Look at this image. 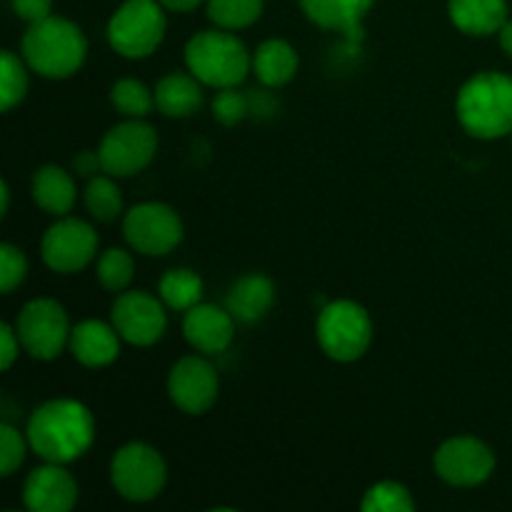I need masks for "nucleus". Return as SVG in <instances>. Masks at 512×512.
<instances>
[{
    "label": "nucleus",
    "instance_id": "obj_37",
    "mask_svg": "<svg viewBox=\"0 0 512 512\" xmlns=\"http://www.w3.org/2000/svg\"><path fill=\"white\" fill-rule=\"evenodd\" d=\"M168 10H178V13H185V10H193L198 8L203 0H160Z\"/></svg>",
    "mask_w": 512,
    "mask_h": 512
},
{
    "label": "nucleus",
    "instance_id": "obj_5",
    "mask_svg": "<svg viewBox=\"0 0 512 512\" xmlns=\"http://www.w3.org/2000/svg\"><path fill=\"white\" fill-rule=\"evenodd\" d=\"M165 5L160 0H128L108 23V40L123 58H148L165 35Z\"/></svg>",
    "mask_w": 512,
    "mask_h": 512
},
{
    "label": "nucleus",
    "instance_id": "obj_16",
    "mask_svg": "<svg viewBox=\"0 0 512 512\" xmlns=\"http://www.w3.org/2000/svg\"><path fill=\"white\" fill-rule=\"evenodd\" d=\"M183 333L188 343L200 353H223L235 335V318L228 308L198 303L195 308L185 310Z\"/></svg>",
    "mask_w": 512,
    "mask_h": 512
},
{
    "label": "nucleus",
    "instance_id": "obj_34",
    "mask_svg": "<svg viewBox=\"0 0 512 512\" xmlns=\"http://www.w3.org/2000/svg\"><path fill=\"white\" fill-rule=\"evenodd\" d=\"M50 8H53V0H13V10L28 23L48 18Z\"/></svg>",
    "mask_w": 512,
    "mask_h": 512
},
{
    "label": "nucleus",
    "instance_id": "obj_28",
    "mask_svg": "<svg viewBox=\"0 0 512 512\" xmlns=\"http://www.w3.org/2000/svg\"><path fill=\"white\" fill-rule=\"evenodd\" d=\"M25 93H28L25 65L10 50H3L0 55V108L10 110L25 98Z\"/></svg>",
    "mask_w": 512,
    "mask_h": 512
},
{
    "label": "nucleus",
    "instance_id": "obj_2",
    "mask_svg": "<svg viewBox=\"0 0 512 512\" xmlns=\"http://www.w3.org/2000/svg\"><path fill=\"white\" fill-rule=\"evenodd\" d=\"M458 120L470 135L483 140L512 133V78L503 73H478L460 88Z\"/></svg>",
    "mask_w": 512,
    "mask_h": 512
},
{
    "label": "nucleus",
    "instance_id": "obj_9",
    "mask_svg": "<svg viewBox=\"0 0 512 512\" xmlns=\"http://www.w3.org/2000/svg\"><path fill=\"white\" fill-rule=\"evenodd\" d=\"M155 150H158L155 130L140 118H130L128 123L115 125L105 133V138L100 140L98 155L103 173L128 178V175L140 173L153 160Z\"/></svg>",
    "mask_w": 512,
    "mask_h": 512
},
{
    "label": "nucleus",
    "instance_id": "obj_33",
    "mask_svg": "<svg viewBox=\"0 0 512 512\" xmlns=\"http://www.w3.org/2000/svg\"><path fill=\"white\" fill-rule=\"evenodd\" d=\"M23 460H25L23 435H20L15 428H10V425H3V428H0V470H3L5 478L13 475L15 470L23 465Z\"/></svg>",
    "mask_w": 512,
    "mask_h": 512
},
{
    "label": "nucleus",
    "instance_id": "obj_7",
    "mask_svg": "<svg viewBox=\"0 0 512 512\" xmlns=\"http://www.w3.org/2000/svg\"><path fill=\"white\" fill-rule=\"evenodd\" d=\"M165 460L145 443H130L115 453L110 465V480L120 498L130 503H148L165 488Z\"/></svg>",
    "mask_w": 512,
    "mask_h": 512
},
{
    "label": "nucleus",
    "instance_id": "obj_27",
    "mask_svg": "<svg viewBox=\"0 0 512 512\" xmlns=\"http://www.w3.org/2000/svg\"><path fill=\"white\" fill-rule=\"evenodd\" d=\"M85 205L93 213V218L103 220V223H110L120 215L123 210V195H120L118 185L113 183L105 175H95L90 180L88 190H85Z\"/></svg>",
    "mask_w": 512,
    "mask_h": 512
},
{
    "label": "nucleus",
    "instance_id": "obj_18",
    "mask_svg": "<svg viewBox=\"0 0 512 512\" xmlns=\"http://www.w3.org/2000/svg\"><path fill=\"white\" fill-rule=\"evenodd\" d=\"M305 15L325 30H338L350 40L363 38V18L373 0H300Z\"/></svg>",
    "mask_w": 512,
    "mask_h": 512
},
{
    "label": "nucleus",
    "instance_id": "obj_3",
    "mask_svg": "<svg viewBox=\"0 0 512 512\" xmlns=\"http://www.w3.org/2000/svg\"><path fill=\"white\" fill-rule=\"evenodd\" d=\"M88 43L75 23L65 18H48L30 23L23 38V58L43 78H68L83 65Z\"/></svg>",
    "mask_w": 512,
    "mask_h": 512
},
{
    "label": "nucleus",
    "instance_id": "obj_17",
    "mask_svg": "<svg viewBox=\"0 0 512 512\" xmlns=\"http://www.w3.org/2000/svg\"><path fill=\"white\" fill-rule=\"evenodd\" d=\"M70 353L85 368H105L120 353V335L100 320H85L70 330Z\"/></svg>",
    "mask_w": 512,
    "mask_h": 512
},
{
    "label": "nucleus",
    "instance_id": "obj_4",
    "mask_svg": "<svg viewBox=\"0 0 512 512\" xmlns=\"http://www.w3.org/2000/svg\"><path fill=\"white\" fill-rule=\"evenodd\" d=\"M185 63L200 83L210 88H235L253 68V58L233 33L203 30L185 48Z\"/></svg>",
    "mask_w": 512,
    "mask_h": 512
},
{
    "label": "nucleus",
    "instance_id": "obj_11",
    "mask_svg": "<svg viewBox=\"0 0 512 512\" xmlns=\"http://www.w3.org/2000/svg\"><path fill=\"white\" fill-rule=\"evenodd\" d=\"M95 250H98V235L78 218H63L60 223L50 225L40 243L45 265L55 273H78L95 258Z\"/></svg>",
    "mask_w": 512,
    "mask_h": 512
},
{
    "label": "nucleus",
    "instance_id": "obj_15",
    "mask_svg": "<svg viewBox=\"0 0 512 512\" xmlns=\"http://www.w3.org/2000/svg\"><path fill=\"white\" fill-rule=\"evenodd\" d=\"M23 500L33 512H68L78 500V485L63 465L48 463L28 475Z\"/></svg>",
    "mask_w": 512,
    "mask_h": 512
},
{
    "label": "nucleus",
    "instance_id": "obj_26",
    "mask_svg": "<svg viewBox=\"0 0 512 512\" xmlns=\"http://www.w3.org/2000/svg\"><path fill=\"white\" fill-rule=\"evenodd\" d=\"M110 100H113L115 108L120 110L128 118H140L150 115V110L155 108V93H150L140 80L123 78L113 85L110 90Z\"/></svg>",
    "mask_w": 512,
    "mask_h": 512
},
{
    "label": "nucleus",
    "instance_id": "obj_22",
    "mask_svg": "<svg viewBox=\"0 0 512 512\" xmlns=\"http://www.w3.org/2000/svg\"><path fill=\"white\" fill-rule=\"evenodd\" d=\"M33 200L50 215H65L75 205V183L58 165H45L33 175Z\"/></svg>",
    "mask_w": 512,
    "mask_h": 512
},
{
    "label": "nucleus",
    "instance_id": "obj_24",
    "mask_svg": "<svg viewBox=\"0 0 512 512\" xmlns=\"http://www.w3.org/2000/svg\"><path fill=\"white\" fill-rule=\"evenodd\" d=\"M158 293L170 310H190L203 298V280L188 268L168 270L160 278Z\"/></svg>",
    "mask_w": 512,
    "mask_h": 512
},
{
    "label": "nucleus",
    "instance_id": "obj_8",
    "mask_svg": "<svg viewBox=\"0 0 512 512\" xmlns=\"http://www.w3.org/2000/svg\"><path fill=\"white\" fill-rule=\"evenodd\" d=\"M15 333L30 358L53 360L70 343L68 315L63 305L50 298L30 300L15 320Z\"/></svg>",
    "mask_w": 512,
    "mask_h": 512
},
{
    "label": "nucleus",
    "instance_id": "obj_6",
    "mask_svg": "<svg viewBox=\"0 0 512 512\" xmlns=\"http://www.w3.org/2000/svg\"><path fill=\"white\" fill-rule=\"evenodd\" d=\"M373 340V323L363 305L353 300H335L325 305L318 318V343L328 358L353 363L363 358Z\"/></svg>",
    "mask_w": 512,
    "mask_h": 512
},
{
    "label": "nucleus",
    "instance_id": "obj_13",
    "mask_svg": "<svg viewBox=\"0 0 512 512\" xmlns=\"http://www.w3.org/2000/svg\"><path fill=\"white\" fill-rule=\"evenodd\" d=\"M493 450L478 438H453L443 443L435 453V473L450 485L473 488L493 475Z\"/></svg>",
    "mask_w": 512,
    "mask_h": 512
},
{
    "label": "nucleus",
    "instance_id": "obj_19",
    "mask_svg": "<svg viewBox=\"0 0 512 512\" xmlns=\"http://www.w3.org/2000/svg\"><path fill=\"white\" fill-rule=\"evenodd\" d=\"M275 288L265 275H245L230 288L228 310L240 323H258L273 308Z\"/></svg>",
    "mask_w": 512,
    "mask_h": 512
},
{
    "label": "nucleus",
    "instance_id": "obj_20",
    "mask_svg": "<svg viewBox=\"0 0 512 512\" xmlns=\"http://www.w3.org/2000/svg\"><path fill=\"white\" fill-rule=\"evenodd\" d=\"M450 20L468 35L498 33L508 23L505 0H450Z\"/></svg>",
    "mask_w": 512,
    "mask_h": 512
},
{
    "label": "nucleus",
    "instance_id": "obj_32",
    "mask_svg": "<svg viewBox=\"0 0 512 512\" xmlns=\"http://www.w3.org/2000/svg\"><path fill=\"white\" fill-rule=\"evenodd\" d=\"M213 115L218 123L235 125L248 115V98L235 88H220L213 100Z\"/></svg>",
    "mask_w": 512,
    "mask_h": 512
},
{
    "label": "nucleus",
    "instance_id": "obj_21",
    "mask_svg": "<svg viewBox=\"0 0 512 512\" xmlns=\"http://www.w3.org/2000/svg\"><path fill=\"white\" fill-rule=\"evenodd\" d=\"M200 80L195 75L170 73L155 85V108L168 118H188L203 105Z\"/></svg>",
    "mask_w": 512,
    "mask_h": 512
},
{
    "label": "nucleus",
    "instance_id": "obj_23",
    "mask_svg": "<svg viewBox=\"0 0 512 512\" xmlns=\"http://www.w3.org/2000/svg\"><path fill=\"white\" fill-rule=\"evenodd\" d=\"M295 70H298V53L285 40H265L255 50L253 73L263 85H270V88L285 85L288 80H293Z\"/></svg>",
    "mask_w": 512,
    "mask_h": 512
},
{
    "label": "nucleus",
    "instance_id": "obj_29",
    "mask_svg": "<svg viewBox=\"0 0 512 512\" xmlns=\"http://www.w3.org/2000/svg\"><path fill=\"white\" fill-rule=\"evenodd\" d=\"M135 263L125 250L110 248L100 255L98 260V280L105 290L110 293H118V290H125L133 280Z\"/></svg>",
    "mask_w": 512,
    "mask_h": 512
},
{
    "label": "nucleus",
    "instance_id": "obj_39",
    "mask_svg": "<svg viewBox=\"0 0 512 512\" xmlns=\"http://www.w3.org/2000/svg\"><path fill=\"white\" fill-rule=\"evenodd\" d=\"M0 198H3V208H0V210H3V213H0V215H5V213H8V200H10V195H8V185H0Z\"/></svg>",
    "mask_w": 512,
    "mask_h": 512
},
{
    "label": "nucleus",
    "instance_id": "obj_35",
    "mask_svg": "<svg viewBox=\"0 0 512 512\" xmlns=\"http://www.w3.org/2000/svg\"><path fill=\"white\" fill-rule=\"evenodd\" d=\"M0 345H3V348H0V368L8 370L10 365H13V360L18 358L20 350V338L10 325H3V328H0Z\"/></svg>",
    "mask_w": 512,
    "mask_h": 512
},
{
    "label": "nucleus",
    "instance_id": "obj_25",
    "mask_svg": "<svg viewBox=\"0 0 512 512\" xmlns=\"http://www.w3.org/2000/svg\"><path fill=\"white\" fill-rule=\"evenodd\" d=\"M263 13V0H208V15L223 30L253 25Z\"/></svg>",
    "mask_w": 512,
    "mask_h": 512
},
{
    "label": "nucleus",
    "instance_id": "obj_1",
    "mask_svg": "<svg viewBox=\"0 0 512 512\" xmlns=\"http://www.w3.org/2000/svg\"><path fill=\"white\" fill-rule=\"evenodd\" d=\"M95 438L93 415L78 400H50L28 420V445L45 463H73Z\"/></svg>",
    "mask_w": 512,
    "mask_h": 512
},
{
    "label": "nucleus",
    "instance_id": "obj_30",
    "mask_svg": "<svg viewBox=\"0 0 512 512\" xmlns=\"http://www.w3.org/2000/svg\"><path fill=\"white\" fill-rule=\"evenodd\" d=\"M360 508L365 512H413L415 503L403 485L378 483L365 493Z\"/></svg>",
    "mask_w": 512,
    "mask_h": 512
},
{
    "label": "nucleus",
    "instance_id": "obj_12",
    "mask_svg": "<svg viewBox=\"0 0 512 512\" xmlns=\"http://www.w3.org/2000/svg\"><path fill=\"white\" fill-rule=\"evenodd\" d=\"M165 325H168V315H165L163 303L150 293L130 290L113 303V328L130 345L148 348L158 343L165 333Z\"/></svg>",
    "mask_w": 512,
    "mask_h": 512
},
{
    "label": "nucleus",
    "instance_id": "obj_36",
    "mask_svg": "<svg viewBox=\"0 0 512 512\" xmlns=\"http://www.w3.org/2000/svg\"><path fill=\"white\" fill-rule=\"evenodd\" d=\"M75 170H78L80 175L98 173V170H103V165H100V155L85 150V153H80V158L75 160Z\"/></svg>",
    "mask_w": 512,
    "mask_h": 512
},
{
    "label": "nucleus",
    "instance_id": "obj_38",
    "mask_svg": "<svg viewBox=\"0 0 512 512\" xmlns=\"http://www.w3.org/2000/svg\"><path fill=\"white\" fill-rule=\"evenodd\" d=\"M500 45L505 48V53L512 55V20L500 28Z\"/></svg>",
    "mask_w": 512,
    "mask_h": 512
},
{
    "label": "nucleus",
    "instance_id": "obj_10",
    "mask_svg": "<svg viewBox=\"0 0 512 512\" xmlns=\"http://www.w3.org/2000/svg\"><path fill=\"white\" fill-rule=\"evenodd\" d=\"M123 233L130 248L158 258L170 253L183 240V223L178 213L163 203L135 205L123 220Z\"/></svg>",
    "mask_w": 512,
    "mask_h": 512
},
{
    "label": "nucleus",
    "instance_id": "obj_14",
    "mask_svg": "<svg viewBox=\"0 0 512 512\" xmlns=\"http://www.w3.org/2000/svg\"><path fill=\"white\" fill-rule=\"evenodd\" d=\"M168 393L183 413L200 415L213 408L215 398H218V373L200 355L180 358L170 370Z\"/></svg>",
    "mask_w": 512,
    "mask_h": 512
},
{
    "label": "nucleus",
    "instance_id": "obj_31",
    "mask_svg": "<svg viewBox=\"0 0 512 512\" xmlns=\"http://www.w3.org/2000/svg\"><path fill=\"white\" fill-rule=\"evenodd\" d=\"M25 273H28L25 255L10 243L0 245V288H3V293H13L25 280Z\"/></svg>",
    "mask_w": 512,
    "mask_h": 512
}]
</instances>
